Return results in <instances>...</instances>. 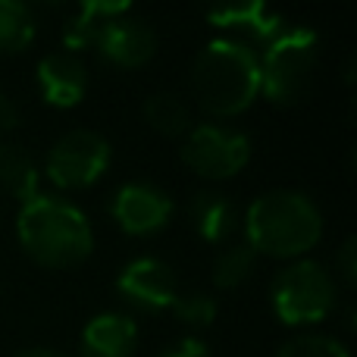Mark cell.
<instances>
[{
    "label": "cell",
    "mask_w": 357,
    "mask_h": 357,
    "mask_svg": "<svg viewBox=\"0 0 357 357\" xmlns=\"http://www.w3.org/2000/svg\"><path fill=\"white\" fill-rule=\"evenodd\" d=\"M35 16L22 0H0V54H19L35 41Z\"/></svg>",
    "instance_id": "17"
},
{
    "label": "cell",
    "mask_w": 357,
    "mask_h": 357,
    "mask_svg": "<svg viewBox=\"0 0 357 357\" xmlns=\"http://www.w3.org/2000/svg\"><path fill=\"white\" fill-rule=\"evenodd\" d=\"M16 235L22 251L50 270H69L91 257L94 229L73 201L56 195H35L19 207Z\"/></svg>",
    "instance_id": "1"
},
{
    "label": "cell",
    "mask_w": 357,
    "mask_h": 357,
    "mask_svg": "<svg viewBox=\"0 0 357 357\" xmlns=\"http://www.w3.org/2000/svg\"><path fill=\"white\" fill-rule=\"evenodd\" d=\"M201 10L216 29L245 31L260 41H270L282 29V19L270 10L266 0H201Z\"/></svg>",
    "instance_id": "12"
},
{
    "label": "cell",
    "mask_w": 357,
    "mask_h": 357,
    "mask_svg": "<svg viewBox=\"0 0 357 357\" xmlns=\"http://www.w3.org/2000/svg\"><path fill=\"white\" fill-rule=\"evenodd\" d=\"M25 6H60L63 0H22Z\"/></svg>",
    "instance_id": "27"
},
{
    "label": "cell",
    "mask_w": 357,
    "mask_h": 357,
    "mask_svg": "<svg viewBox=\"0 0 357 357\" xmlns=\"http://www.w3.org/2000/svg\"><path fill=\"white\" fill-rule=\"evenodd\" d=\"M104 19H91L85 13L73 16L66 25H63V44H66L69 54H82V50H94V41H98V29Z\"/></svg>",
    "instance_id": "21"
},
{
    "label": "cell",
    "mask_w": 357,
    "mask_h": 357,
    "mask_svg": "<svg viewBox=\"0 0 357 357\" xmlns=\"http://www.w3.org/2000/svg\"><path fill=\"white\" fill-rule=\"evenodd\" d=\"M160 357H213V354H210V348L204 345L201 339H182Z\"/></svg>",
    "instance_id": "25"
},
{
    "label": "cell",
    "mask_w": 357,
    "mask_h": 357,
    "mask_svg": "<svg viewBox=\"0 0 357 357\" xmlns=\"http://www.w3.org/2000/svg\"><path fill=\"white\" fill-rule=\"evenodd\" d=\"M144 123L163 138H182L195 126L188 104L173 91H154L144 100Z\"/></svg>",
    "instance_id": "16"
},
{
    "label": "cell",
    "mask_w": 357,
    "mask_h": 357,
    "mask_svg": "<svg viewBox=\"0 0 357 357\" xmlns=\"http://www.w3.org/2000/svg\"><path fill=\"white\" fill-rule=\"evenodd\" d=\"M138 326L126 314H98L82 329V357H132Z\"/></svg>",
    "instance_id": "14"
},
{
    "label": "cell",
    "mask_w": 357,
    "mask_h": 357,
    "mask_svg": "<svg viewBox=\"0 0 357 357\" xmlns=\"http://www.w3.org/2000/svg\"><path fill=\"white\" fill-rule=\"evenodd\" d=\"M19 126V107L10 94L0 91V135H10L13 129Z\"/></svg>",
    "instance_id": "24"
},
{
    "label": "cell",
    "mask_w": 357,
    "mask_h": 357,
    "mask_svg": "<svg viewBox=\"0 0 357 357\" xmlns=\"http://www.w3.org/2000/svg\"><path fill=\"white\" fill-rule=\"evenodd\" d=\"M173 210H176L173 197L163 188L148 185V182L123 185L110 201V216L116 220V226L126 235H135V238L160 232L173 220Z\"/></svg>",
    "instance_id": "9"
},
{
    "label": "cell",
    "mask_w": 357,
    "mask_h": 357,
    "mask_svg": "<svg viewBox=\"0 0 357 357\" xmlns=\"http://www.w3.org/2000/svg\"><path fill=\"white\" fill-rule=\"evenodd\" d=\"M116 291L126 304L138 310H169L178 298L176 270L160 257H135L123 266L116 279Z\"/></svg>",
    "instance_id": "8"
},
{
    "label": "cell",
    "mask_w": 357,
    "mask_h": 357,
    "mask_svg": "<svg viewBox=\"0 0 357 357\" xmlns=\"http://www.w3.org/2000/svg\"><path fill=\"white\" fill-rule=\"evenodd\" d=\"M320 66V38L314 29L291 25L270 38L260 56V94L279 107L304 100Z\"/></svg>",
    "instance_id": "4"
},
{
    "label": "cell",
    "mask_w": 357,
    "mask_h": 357,
    "mask_svg": "<svg viewBox=\"0 0 357 357\" xmlns=\"http://www.w3.org/2000/svg\"><path fill=\"white\" fill-rule=\"evenodd\" d=\"M254 257H257V254L248 245H235V241L226 245L213 264V285L216 289H238L254 273Z\"/></svg>",
    "instance_id": "18"
},
{
    "label": "cell",
    "mask_w": 357,
    "mask_h": 357,
    "mask_svg": "<svg viewBox=\"0 0 357 357\" xmlns=\"http://www.w3.org/2000/svg\"><path fill=\"white\" fill-rule=\"evenodd\" d=\"M245 245L254 254L301 260L323 238V216L304 191L276 188L251 201L245 213Z\"/></svg>",
    "instance_id": "3"
},
{
    "label": "cell",
    "mask_w": 357,
    "mask_h": 357,
    "mask_svg": "<svg viewBox=\"0 0 357 357\" xmlns=\"http://www.w3.org/2000/svg\"><path fill=\"white\" fill-rule=\"evenodd\" d=\"M191 91L207 116H238L260 94V56L245 41L216 38L191 63Z\"/></svg>",
    "instance_id": "2"
},
{
    "label": "cell",
    "mask_w": 357,
    "mask_h": 357,
    "mask_svg": "<svg viewBox=\"0 0 357 357\" xmlns=\"http://www.w3.org/2000/svg\"><path fill=\"white\" fill-rule=\"evenodd\" d=\"M132 3H135V0H79L82 13L91 19H116V16H123Z\"/></svg>",
    "instance_id": "22"
},
{
    "label": "cell",
    "mask_w": 357,
    "mask_h": 357,
    "mask_svg": "<svg viewBox=\"0 0 357 357\" xmlns=\"http://www.w3.org/2000/svg\"><path fill=\"white\" fill-rule=\"evenodd\" d=\"M335 264H339V273H342V279H345V285H354L357 282V241L354 238H348L345 245H342Z\"/></svg>",
    "instance_id": "23"
},
{
    "label": "cell",
    "mask_w": 357,
    "mask_h": 357,
    "mask_svg": "<svg viewBox=\"0 0 357 357\" xmlns=\"http://www.w3.org/2000/svg\"><path fill=\"white\" fill-rule=\"evenodd\" d=\"M335 279L317 260H291L276 279H273V314L285 326H310L333 314L335 307Z\"/></svg>",
    "instance_id": "5"
},
{
    "label": "cell",
    "mask_w": 357,
    "mask_h": 357,
    "mask_svg": "<svg viewBox=\"0 0 357 357\" xmlns=\"http://www.w3.org/2000/svg\"><path fill=\"white\" fill-rule=\"evenodd\" d=\"M16 357H66V354L47 351V348H31V351H22V354H16Z\"/></svg>",
    "instance_id": "26"
},
{
    "label": "cell",
    "mask_w": 357,
    "mask_h": 357,
    "mask_svg": "<svg viewBox=\"0 0 357 357\" xmlns=\"http://www.w3.org/2000/svg\"><path fill=\"white\" fill-rule=\"evenodd\" d=\"M94 50H98L100 60H107L110 66L142 69L154 60L157 35L148 22H142V19H126V16L104 19L98 29Z\"/></svg>",
    "instance_id": "10"
},
{
    "label": "cell",
    "mask_w": 357,
    "mask_h": 357,
    "mask_svg": "<svg viewBox=\"0 0 357 357\" xmlns=\"http://www.w3.org/2000/svg\"><path fill=\"white\" fill-rule=\"evenodd\" d=\"M251 160V142L248 135L226 126H191L182 142V163L195 176L207 182H226L238 176Z\"/></svg>",
    "instance_id": "7"
},
{
    "label": "cell",
    "mask_w": 357,
    "mask_h": 357,
    "mask_svg": "<svg viewBox=\"0 0 357 357\" xmlns=\"http://www.w3.org/2000/svg\"><path fill=\"white\" fill-rule=\"evenodd\" d=\"M38 182H41V173H38L35 157L16 142H0V191L25 204L41 195Z\"/></svg>",
    "instance_id": "15"
},
{
    "label": "cell",
    "mask_w": 357,
    "mask_h": 357,
    "mask_svg": "<svg viewBox=\"0 0 357 357\" xmlns=\"http://www.w3.org/2000/svg\"><path fill=\"white\" fill-rule=\"evenodd\" d=\"M38 88L41 98L56 110H69V107L82 104L88 91V69L79 54L69 50H54L38 63Z\"/></svg>",
    "instance_id": "11"
},
{
    "label": "cell",
    "mask_w": 357,
    "mask_h": 357,
    "mask_svg": "<svg viewBox=\"0 0 357 357\" xmlns=\"http://www.w3.org/2000/svg\"><path fill=\"white\" fill-rule=\"evenodd\" d=\"M188 220L195 232L210 245H226L238 229L235 201L220 188H201L188 201Z\"/></svg>",
    "instance_id": "13"
},
{
    "label": "cell",
    "mask_w": 357,
    "mask_h": 357,
    "mask_svg": "<svg viewBox=\"0 0 357 357\" xmlns=\"http://www.w3.org/2000/svg\"><path fill=\"white\" fill-rule=\"evenodd\" d=\"M169 310H173L178 320H182L185 326H191V329L210 326V323L216 320V314H220V307H216L213 298L201 295V291H195V295H178L176 304Z\"/></svg>",
    "instance_id": "20"
},
{
    "label": "cell",
    "mask_w": 357,
    "mask_h": 357,
    "mask_svg": "<svg viewBox=\"0 0 357 357\" xmlns=\"http://www.w3.org/2000/svg\"><path fill=\"white\" fill-rule=\"evenodd\" d=\"M276 357H351L348 348L333 335H295L279 348Z\"/></svg>",
    "instance_id": "19"
},
{
    "label": "cell",
    "mask_w": 357,
    "mask_h": 357,
    "mask_svg": "<svg viewBox=\"0 0 357 357\" xmlns=\"http://www.w3.org/2000/svg\"><path fill=\"white\" fill-rule=\"evenodd\" d=\"M110 167V144L91 129H73L54 142L44 160V176L60 191L91 188Z\"/></svg>",
    "instance_id": "6"
}]
</instances>
